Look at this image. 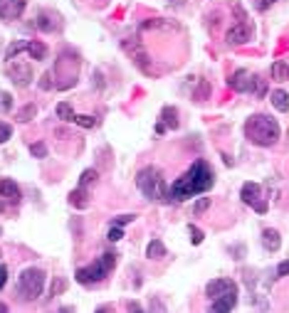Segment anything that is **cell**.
Returning <instances> with one entry per match:
<instances>
[{"mask_svg":"<svg viewBox=\"0 0 289 313\" xmlns=\"http://www.w3.org/2000/svg\"><path fill=\"white\" fill-rule=\"evenodd\" d=\"M45 289V271L38 269V266H30L20 274L18 279V291L25 301H35Z\"/></svg>","mask_w":289,"mask_h":313,"instance_id":"4","label":"cell"},{"mask_svg":"<svg viewBox=\"0 0 289 313\" xmlns=\"http://www.w3.org/2000/svg\"><path fill=\"white\" fill-rule=\"evenodd\" d=\"M27 52H30V57H32V59H38V62L47 59V45H45V42L32 40V42L27 45Z\"/></svg>","mask_w":289,"mask_h":313,"instance_id":"15","label":"cell"},{"mask_svg":"<svg viewBox=\"0 0 289 313\" xmlns=\"http://www.w3.org/2000/svg\"><path fill=\"white\" fill-rule=\"evenodd\" d=\"M25 5H27V0H0V18L15 20L18 15H22Z\"/></svg>","mask_w":289,"mask_h":313,"instance_id":"8","label":"cell"},{"mask_svg":"<svg viewBox=\"0 0 289 313\" xmlns=\"http://www.w3.org/2000/svg\"><path fill=\"white\" fill-rule=\"evenodd\" d=\"M0 313H8V306L5 303H0Z\"/></svg>","mask_w":289,"mask_h":313,"instance_id":"45","label":"cell"},{"mask_svg":"<svg viewBox=\"0 0 289 313\" xmlns=\"http://www.w3.org/2000/svg\"><path fill=\"white\" fill-rule=\"evenodd\" d=\"M0 232H3V229H0Z\"/></svg>","mask_w":289,"mask_h":313,"instance_id":"47","label":"cell"},{"mask_svg":"<svg viewBox=\"0 0 289 313\" xmlns=\"http://www.w3.org/2000/svg\"><path fill=\"white\" fill-rule=\"evenodd\" d=\"M163 131H166V126H163V124L158 121V124H156V133H163Z\"/></svg>","mask_w":289,"mask_h":313,"instance_id":"44","label":"cell"},{"mask_svg":"<svg viewBox=\"0 0 289 313\" xmlns=\"http://www.w3.org/2000/svg\"><path fill=\"white\" fill-rule=\"evenodd\" d=\"M250 40H252V25H250V22H237V25L230 27L228 35H225V42H228V45H245V42H250Z\"/></svg>","mask_w":289,"mask_h":313,"instance_id":"6","label":"cell"},{"mask_svg":"<svg viewBox=\"0 0 289 313\" xmlns=\"http://www.w3.org/2000/svg\"><path fill=\"white\" fill-rule=\"evenodd\" d=\"M129 222H134V215H119V217H114V227H124Z\"/></svg>","mask_w":289,"mask_h":313,"instance_id":"34","label":"cell"},{"mask_svg":"<svg viewBox=\"0 0 289 313\" xmlns=\"http://www.w3.org/2000/svg\"><path fill=\"white\" fill-rule=\"evenodd\" d=\"M57 313H75V308H72V306H62Z\"/></svg>","mask_w":289,"mask_h":313,"instance_id":"42","label":"cell"},{"mask_svg":"<svg viewBox=\"0 0 289 313\" xmlns=\"http://www.w3.org/2000/svg\"><path fill=\"white\" fill-rule=\"evenodd\" d=\"M0 198H5V200H13V203H18L20 200V187H18V183H13V180H0Z\"/></svg>","mask_w":289,"mask_h":313,"instance_id":"12","label":"cell"},{"mask_svg":"<svg viewBox=\"0 0 289 313\" xmlns=\"http://www.w3.org/2000/svg\"><path fill=\"white\" fill-rule=\"evenodd\" d=\"M69 205H75V207H79V210H84V207L89 205V200H87V195H84V190H82V187L69 192Z\"/></svg>","mask_w":289,"mask_h":313,"instance_id":"20","label":"cell"},{"mask_svg":"<svg viewBox=\"0 0 289 313\" xmlns=\"http://www.w3.org/2000/svg\"><path fill=\"white\" fill-rule=\"evenodd\" d=\"M146 257H149V259H161V257H166V244H163L161 239L149 242V247H146Z\"/></svg>","mask_w":289,"mask_h":313,"instance_id":"18","label":"cell"},{"mask_svg":"<svg viewBox=\"0 0 289 313\" xmlns=\"http://www.w3.org/2000/svg\"><path fill=\"white\" fill-rule=\"evenodd\" d=\"M126 308H129V313H143V311H141V306H138L136 301H129V303H126Z\"/></svg>","mask_w":289,"mask_h":313,"instance_id":"39","label":"cell"},{"mask_svg":"<svg viewBox=\"0 0 289 313\" xmlns=\"http://www.w3.org/2000/svg\"><path fill=\"white\" fill-rule=\"evenodd\" d=\"M270 72H272L274 82H287L289 79V64H284V62H274Z\"/></svg>","mask_w":289,"mask_h":313,"instance_id":"17","label":"cell"},{"mask_svg":"<svg viewBox=\"0 0 289 313\" xmlns=\"http://www.w3.org/2000/svg\"><path fill=\"white\" fill-rule=\"evenodd\" d=\"M75 124L82 126V129H94L96 119H94V116H75Z\"/></svg>","mask_w":289,"mask_h":313,"instance_id":"27","label":"cell"},{"mask_svg":"<svg viewBox=\"0 0 289 313\" xmlns=\"http://www.w3.org/2000/svg\"><path fill=\"white\" fill-rule=\"evenodd\" d=\"M277 3V0H260V10H267V8H272Z\"/></svg>","mask_w":289,"mask_h":313,"instance_id":"41","label":"cell"},{"mask_svg":"<svg viewBox=\"0 0 289 313\" xmlns=\"http://www.w3.org/2000/svg\"><path fill=\"white\" fill-rule=\"evenodd\" d=\"M35 116H38V106L35 104H27V106H22V109H18V121H32Z\"/></svg>","mask_w":289,"mask_h":313,"instance_id":"22","label":"cell"},{"mask_svg":"<svg viewBox=\"0 0 289 313\" xmlns=\"http://www.w3.org/2000/svg\"><path fill=\"white\" fill-rule=\"evenodd\" d=\"M3 210H5V203H3V200H0V212H3Z\"/></svg>","mask_w":289,"mask_h":313,"instance_id":"46","label":"cell"},{"mask_svg":"<svg viewBox=\"0 0 289 313\" xmlns=\"http://www.w3.org/2000/svg\"><path fill=\"white\" fill-rule=\"evenodd\" d=\"M210 207V198H200L195 205H193V215H200V212H205Z\"/></svg>","mask_w":289,"mask_h":313,"instance_id":"31","label":"cell"},{"mask_svg":"<svg viewBox=\"0 0 289 313\" xmlns=\"http://www.w3.org/2000/svg\"><path fill=\"white\" fill-rule=\"evenodd\" d=\"M27 45H30V42H25V40L13 42V45L8 47V52H5V59H10V62H13V59H15V55H20L22 50H27Z\"/></svg>","mask_w":289,"mask_h":313,"instance_id":"23","label":"cell"},{"mask_svg":"<svg viewBox=\"0 0 289 313\" xmlns=\"http://www.w3.org/2000/svg\"><path fill=\"white\" fill-rule=\"evenodd\" d=\"M252 94H255V96H265L267 94V82L260 79V76H255V82H252Z\"/></svg>","mask_w":289,"mask_h":313,"instance_id":"25","label":"cell"},{"mask_svg":"<svg viewBox=\"0 0 289 313\" xmlns=\"http://www.w3.org/2000/svg\"><path fill=\"white\" fill-rule=\"evenodd\" d=\"M161 124L166 126V129H178V111L173 109V106H163V111H161Z\"/></svg>","mask_w":289,"mask_h":313,"instance_id":"16","label":"cell"},{"mask_svg":"<svg viewBox=\"0 0 289 313\" xmlns=\"http://www.w3.org/2000/svg\"><path fill=\"white\" fill-rule=\"evenodd\" d=\"M245 136L255 146H274L279 138V124L267 113H255L245 124Z\"/></svg>","mask_w":289,"mask_h":313,"instance_id":"2","label":"cell"},{"mask_svg":"<svg viewBox=\"0 0 289 313\" xmlns=\"http://www.w3.org/2000/svg\"><path fill=\"white\" fill-rule=\"evenodd\" d=\"M40 87H42V89H52V79H50V74H42V76H40Z\"/></svg>","mask_w":289,"mask_h":313,"instance_id":"37","label":"cell"},{"mask_svg":"<svg viewBox=\"0 0 289 313\" xmlns=\"http://www.w3.org/2000/svg\"><path fill=\"white\" fill-rule=\"evenodd\" d=\"M237 303V291L235 294H228V296H220V298H215L212 306L208 308V313H230Z\"/></svg>","mask_w":289,"mask_h":313,"instance_id":"10","label":"cell"},{"mask_svg":"<svg viewBox=\"0 0 289 313\" xmlns=\"http://www.w3.org/2000/svg\"><path fill=\"white\" fill-rule=\"evenodd\" d=\"M252 82H255V76H252L250 72H245V69H237L230 79H228V84L235 92H252Z\"/></svg>","mask_w":289,"mask_h":313,"instance_id":"9","label":"cell"},{"mask_svg":"<svg viewBox=\"0 0 289 313\" xmlns=\"http://www.w3.org/2000/svg\"><path fill=\"white\" fill-rule=\"evenodd\" d=\"M30 153L35 155V158H47V146L45 143H32L30 146Z\"/></svg>","mask_w":289,"mask_h":313,"instance_id":"28","label":"cell"},{"mask_svg":"<svg viewBox=\"0 0 289 313\" xmlns=\"http://www.w3.org/2000/svg\"><path fill=\"white\" fill-rule=\"evenodd\" d=\"M5 281H8V269H5L3 264H0V289L5 286Z\"/></svg>","mask_w":289,"mask_h":313,"instance_id":"38","label":"cell"},{"mask_svg":"<svg viewBox=\"0 0 289 313\" xmlns=\"http://www.w3.org/2000/svg\"><path fill=\"white\" fill-rule=\"evenodd\" d=\"M121 237H124V229H121V227H114V224H112L109 234H106V239H109V242H119Z\"/></svg>","mask_w":289,"mask_h":313,"instance_id":"32","label":"cell"},{"mask_svg":"<svg viewBox=\"0 0 289 313\" xmlns=\"http://www.w3.org/2000/svg\"><path fill=\"white\" fill-rule=\"evenodd\" d=\"M208 94H210V84H208V82H200V84H198V92H195V99H198V101H205Z\"/></svg>","mask_w":289,"mask_h":313,"instance_id":"30","label":"cell"},{"mask_svg":"<svg viewBox=\"0 0 289 313\" xmlns=\"http://www.w3.org/2000/svg\"><path fill=\"white\" fill-rule=\"evenodd\" d=\"M96 313H112V308L109 306H101V308H96Z\"/></svg>","mask_w":289,"mask_h":313,"instance_id":"43","label":"cell"},{"mask_svg":"<svg viewBox=\"0 0 289 313\" xmlns=\"http://www.w3.org/2000/svg\"><path fill=\"white\" fill-rule=\"evenodd\" d=\"M136 185L149 200H161V198L168 200V192H166V185L161 180V173L154 166H146L136 173Z\"/></svg>","mask_w":289,"mask_h":313,"instance_id":"3","label":"cell"},{"mask_svg":"<svg viewBox=\"0 0 289 313\" xmlns=\"http://www.w3.org/2000/svg\"><path fill=\"white\" fill-rule=\"evenodd\" d=\"M262 244L267 252H277L282 247V237H279V232L277 229H265L262 232Z\"/></svg>","mask_w":289,"mask_h":313,"instance_id":"13","label":"cell"},{"mask_svg":"<svg viewBox=\"0 0 289 313\" xmlns=\"http://www.w3.org/2000/svg\"><path fill=\"white\" fill-rule=\"evenodd\" d=\"M188 232H191V242H193V244H200V242L205 239V234H203V229H198L195 224H191V227H188Z\"/></svg>","mask_w":289,"mask_h":313,"instance_id":"29","label":"cell"},{"mask_svg":"<svg viewBox=\"0 0 289 313\" xmlns=\"http://www.w3.org/2000/svg\"><path fill=\"white\" fill-rule=\"evenodd\" d=\"M252 207H255V212H260V215H265V212H267V203H265V200H260L257 205H252Z\"/></svg>","mask_w":289,"mask_h":313,"instance_id":"40","label":"cell"},{"mask_svg":"<svg viewBox=\"0 0 289 313\" xmlns=\"http://www.w3.org/2000/svg\"><path fill=\"white\" fill-rule=\"evenodd\" d=\"M270 99H272V106H274L277 111H282V113L289 111V94H287L284 89H274V92L270 94Z\"/></svg>","mask_w":289,"mask_h":313,"instance_id":"14","label":"cell"},{"mask_svg":"<svg viewBox=\"0 0 289 313\" xmlns=\"http://www.w3.org/2000/svg\"><path fill=\"white\" fill-rule=\"evenodd\" d=\"M13 106V101H10V94H0V109L3 111H8Z\"/></svg>","mask_w":289,"mask_h":313,"instance_id":"36","label":"cell"},{"mask_svg":"<svg viewBox=\"0 0 289 313\" xmlns=\"http://www.w3.org/2000/svg\"><path fill=\"white\" fill-rule=\"evenodd\" d=\"M8 74H10V79H13L18 87H27V84L35 79V76H32V69H30L27 64H22V62H10Z\"/></svg>","mask_w":289,"mask_h":313,"instance_id":"7","label":"cell"},{"mask_svg":"<svg viewBox=\"0 0 289 313\" xmlns=\"http://www.w3.org/2000/svg\"><path fill=\"white\" fill-rule=\"evenodd\" d=\"M96 264L101 266V271L104 274H109L114 266H116V254H112V252H106V254H101L99 259H96Z\"/></svg>","mask_w":289,"mask_h":313,"instance_id":"21","label":"cell"},{"mask_svg":"<svg viewBox=\"0 0 289 313\" xmlns=\"http://www.w3.org/2000/svg\"><path fill=\"white\" fill-rule=\"evenodd\" d=\"M35 27H40V30H55L57 22H50V15H40V18H35Z\"/></svg>","mask_w":289,"mask_h":313,"instance_id":"26","label":"cell"},{"mask_svg":"<svg viewBox=\"0 0 289 313\" xmlns=\"http://www.w3.org/2000/svg\"><path fill=\"white\" fill-rule=\"evenodd\" d=\"M282 276H289V259L277 266V279H282Z\"/></svg>","mask_w":289,"mask_h":313,"instance_id":"35","label":"cell"},{"mask_svg":"<svg viewBox=\"0 0 289 313\" xmlns=\"http://www.w3.org/2000/svg\"><path fill=\"white\" fill-rule=\"evenodd\" d=\"M260 195H262V187H260L257 183H245V185H242V190H240L242 203H245V205H250V207L260 203Z\"/></svg>","mask_w":289,"mask_h":313,"instance_id":"11","label":"cell"},{"mask_svg":"<svg viewBox=\"0 0 289 313\" xmlns=\"http://www.w3.org/2000/svg\"><path fill=\"white\" fill-rule=\"evenodd\" d=\"M55 113H57V119H62V121H75V109H72L67 101H59L57 104V109H55Z\"/></svg>","mask_w":289,"mask_h":313,"instance_id":"19","label":"cell"},{"mask_svg":"<svg viewBox=\"0 0 289 313\" xmlns=\"http://www.w3.org/2000/svg\"><path fill=\"white\" fill-rule=\"evenodd\" d=\"M94 180H96V170H94V168H87V170L82 173V178H79V187L84 190V187H87V185H92Z\"/></svg>","mask_w":289,"mask_h":313,"instance_id":"24","label":"cell"},{"mask_svg":"<svg viewBox=\"0 0 289 313\" xmlns=\"http://www.w3.org/2000/svg\"><path fill=\"white\" fill-rule=\"evenodd\" d=\"M212 183H215V175H212L210 166L205 161H195L183 175L171 185L168 203H183V200L193 198V195H200V192L210 190Z\"/></svg>","mask_w":289,"mask_h":313,"instance_id":"1","label":"cell"},{"mask_svg":"<svg viewBox=\"0 0 289 313\" xmlns=\"http://www.w3.org/2000/svg\"><path fill=\"white\" fill-rule=\"evenodd\" d=\"M235 291H237V286H235L232 279H212V281H208V286H205V296H208L210 301L220 298V296H228V294H235Z\"/></svg>","mask_w":289,"mask_h":313,"instance_id":"5","label":"cell"},{"mask_svg":"<svg viewBox=\"0 0 289 313\" xmlns=\"http://www.w3.org/2000/svg\"><path fill=\"white\" fill-rule=\"evenodd\" d=\"M10 136H13V129H10L5 121H0V143H5Z\"/></svg>","mask_w":289,"mask_h":313,"instance_id":"33","label":"cell"}]
</instances>
